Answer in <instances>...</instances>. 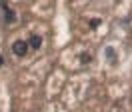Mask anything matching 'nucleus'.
Returning <instances> with one entry per match:
<instances>
[{
	"mask_svg": "<svg viewBox=\"0 0 132 112\" xmlns=\"http://www.w3.org/2000/svg\"><path fill=\"white\" fill-rule=\"evenodd\" d=\"M28 42H24V40H16L14 44H12V54L14 56H26V52H28Z\"/></svg>",
	"mask_w": 132,
	"mask_h": 112,
	"instance_id": "nucleus-1",
	"label": "nucleus"
},
{
	"mask_svg": "<svg viewBox=\"0 0 132 112\" xmlns=\"http://www.w3.org/2000/svg\"><path fill=\"white\" fill-rule=\"evenodd\" d=\"M0 8L4 10V20H6V24H12L14 20H16V12H14V10H12V8H10L8 4L0 2Z\"/></svg>",
	"mask_w": 132,
	"mask_h": 112,
	"instance_id": "nucleus-2",
	"label": "nucleus"
},
{
	"mask_svg": "<svg viewBox=\"0 0 132 112\" xmlns=\"http://www.w3.org/2000/svg\"><path fill=\"white\" fill-rule=\"evenodd\" d=\"M28 46L32 48V50H38V48L42 46V36H38V34H32V36L28 38Z\"/></svg>",
	"mask_w": 132,
	"mask_h": 112,
	"instance_id": "nucleus-3",
	"label": "nucleus"
},
{
	"mask_svg": "<svg viewBox=\"0 0 132 112\" xmlns=\"http://www.w3.org/2000/svg\"><path fill=\"white\" fill-rule=\"evenodd\" d=\"M96 26H100V18H98V20H96V18L90 20V28H96Z\"/></svg>",
	"mask_w": 132,
	"mask_h": 112,
	"instance_id": "nucleus-4",
	"label": "nucleus"
},
{
	"mask_svg": "<svg viewBox=\"0 0 132 112\" xmlns=\"http://www.w3.org/2000/svg\"><path fill=\"white\" fill-rule=\"evenodd\" d=\"M4 64H6V58H4V56L0 54V66H4Z\"/></svg>",
	"mask_w": 132,
	"mask_h": 112,
	"instance_id": "nucleus-5",
	"label": "nucleus"
}]
</instances>
